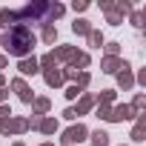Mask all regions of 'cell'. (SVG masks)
<instances>
[{"label": "cell", "instance_id": "1", "mask_svg": "<svg viewBox=\"0 0 146 146\" xmlns=\"http://www.w3.org/2000/svg\"><path fill=\"white\" fill-rule=\"evenodd\" d=\"M35 46H37V35L26 23H15L12 29H6L3 32V43H0V49H3L6 57H17V60L32 57Z\"/></svg>", "mask_w": 146, "mask_h": 146}, {"label": "cell", "instance_id": "2", "mask_svg": "<svg viewBox=\"0 0 146 146\" xmlns=\"http://www.w3.org/2000/svg\"><path fill=\"white\" fill-rule=\"evenodd\" d=\"M83 140H89V126L80 120H75L69 129L60 132V146H80Z\"/></svg>", "mask_w": 146, "mask_h": 146}, {"label": "cell", "instance_id": "3", "mask_svg": "<svg viewBox=\"0 0 146 146\" xmlns=\"http://www.w3.org/2000/svg\"><path fill=\"white\" fill-rule=\"evenodd\" d=\"M6 86H9V89H12V92L17 95V100H20V103L32 106V100H35V89H32V86H29V83H26L23 78H12V80H9Z\"/></svg>", "mask_w": 146, "mask_h": 146}, {"label": "cell", "instance_id": "4", "mask_svg": "<svg viewBox=\"0 0 146 146\" xmlns=\"http://www.w3.org/2000/svg\"><path fill=\"white\" fill-rule=\"evenodd\" d=\"M115 80H117V89L120 92H129V89H135V72H132V63L123 57V69L115 75Z\"/></svg>", "mask_w": 146, "mask_h": 146}, {"label": "cell", "instance_id": "5", "mask_svg": "<svg viewBox=\"0 0 146 146\" xmlns=\"http://www.w3.org/2000/svg\"><path fill=\"white\" fill-rule=\"evenodd\" d=\"M35 75H40V66H37V57L32 54V57H23V60H17V78H35Z\"/></svg>", "mask_w": 146, "mask_h": 146}, {"label": "cell", "instance_id": "6", "mask_svg": "<svg viewBox=\"0 0 146 146\" xmlns=\"http://www.w3.org/2000/svg\"><path fill=\"white\" fill-rule=\"evenodd\" d=\"M72 109H75V115H78V117H83V115L95 112V95H92V92H83V95L78 98V103L72 106Z\"/></svg>", "mask_w": 146, "mask_h": 146}, {"label": "cell", "instance_id": "7", "mask_svg": "<svg viewBox=\"0 0 146 146\" xmlns=\"http://www.w3.org/2000/svg\"><path fill=\"white\" fill-rule=\"evenodd\" d=\"M37 132H40V135H46V137H52V135H57V132H60V120H57L54 115H43V117H40V123H37Z\"/></svg>", "mask_w": 146, "mask_h": 146}, {"label": "cell", "instance_id": "8", "mask_svg": "<svg viewBox=\"0 0 146 146\" xmlns=\"http://www.w3.org/2000/svg\"><path fill=\"white\" fill-rule=\"evenodd\" d=\"M129 137H132V143H143L146 140V112L135 115V126H132Z\"/></svg>", "mask_w": 146, "mask_h": 146}, {"label": "cell", "instance_id": "9", "mask_svg": "<svg viewBox=\"0 0 146 146\" xmlns=\"http://www.w3.org/2000/svg\"><path fill=\"white\" fill-rule=\"evenodd\" d=\"M52 54H54V60H57V63L69 66V63H72V57L78 54V46H69V43H63V46H54V49H52Z\"/></svg>", "mask_w": 146, "mask_h": 146}, {"label": "cell", "instance_id": "10", "mask_svg": "<svg viewBox=\"0 0 146 146\" xmlns=\"http://www.w3.org/2000/svg\"><path fill=\"white\" fill-rule=\"evenodd\" d=\"M123 120H135V112L129 103H115L112 106V120L109 123H123Z\"/></svg>", "mask_w": 146, "mask_h": 146}, {"label": "cell", "instance_id": "11", "mask_svg": "<svg viewBox=\"0 0 146 146\" xmlns=\"http://www.w3.org/2000/svg\"><path fill=\"white\" fill-rule=\"evenodd\" d=\"M123 69V57H100V72L103 75H117V72Z\"/></svg>", "mask_w": 146, "mask_h": 146}, {"label": "cell", "instance_id": "12", "mask_svg": "<svg viewBox=\"0 0 146 146\" xmlns=\"http://www.w3.org/2000/svg\"><path fill=\"white\" fill-rule=\"evenodd\" d=\"M49 112H52V100H49L46 95H35V100H32V115L43 117V115H49Z\"/></svg>", "mask_w": 146, "mask_h": 146}, {"label": "cell", "instance_id": "13", "mask_svg": "<svg viewBox=\"0 0 146 146\" xmlns=\"http://www.w3.org/2000/svg\"><path fill=\"white\" fill-rule=\"evenodd\" d=\"M40 75H43V80H46L49 89H60V86H63V75H60L57 66H54V69H43Z\"/></svg>", "mask_w": 146, "mask_h": 146}, {"label": "cell", "instance_id": "14", "mask_svg": "<svg viewBox=\"0 0 146 146\" xmlns=\"http://www.w3.org/2000/svg\"><path fill=\"white\" fill-rule=\"evenodd\" d=\"M89 66H92V54H89V52H80V49H78V54L72 57L69 69H75V72H86Z\"/></svg>", "mask_w": 146, "mask_h": 146}, {"label": "cell", "instance_id": "15", "mask_svg": "<svg viewBox=\"0 0 146 146\" xmlns=\"http://www.w3.org/2000/svg\"><path fill=\"white\" fill-rule=\"evenodd\" d=\"M40 43H46V46H54L57 43V26L54 23H43L40 26Z\"/></svg>", "mask_w": 146, "mask_h": 146}, {"label": "cell", "instance_id": "16", "mask_svg": "<svg viewBox=\"0 0 146 146\" xmlns=\"http://www.w3.org/2000/svg\"><path fill=\"white\" fill-rule=\"evenodd\" d=\"M98 103H106V106H115L117 103V89H100L95 95V106Z\"/></svg>", "mask_w": 146, "mask_h": 146}, {"label": "cell", "instance_id": "17", "mask_svg": "<svg viewBox=\"0 0 146 146\" xmlns=\"http://www.w3.org/2000/svg\"><path fill=\"white\" fill-rule=\"evenodd\" d=\"M109 137H112V135H109L106 129H95V132H89V143H92V146H112Z\"/></svg>", "mask_w": 146, "mask_h": 146}, {"label": "cell", "instance_id": "18", "mask_svg": "<svg viewBox=\"0 0 146 146\" xmlns=\"http://www.w3.org/2000/svg\"><path fill=\"white\" fill-rule=\"evenodd\" d=\"M95 26L86 20V17H75V23H72V32H75L78 37H89V32H92Z\"/></svg>", "mask_w": 146, "mask_h": 146}, {"label": "cell", "instance_id": "19", "mask_svg": "<svg viewBox=\"0 0 146 146\" xmlns=\"http://www.w3.org/2000/svg\"><path fill=\"white\" fill-rule=\"evenodd\" d=\"M26 132H29V117L12 115V135H26Z\"/></svg>", "mask_w": 146, "mask_h": 146}, {"label": "cell", "instance_id": "20", "mask_svg": "<svg viewBox=\"0 0 146 146\" xmlns=\"http://www.w3.org/2000/svg\"><path fill=\"white\" fill-rule=\"evenodd\" d=\"M15 23H17V17H15V9H0V32L12 29Z\"/></svg>", "mask_w": 146, "mask_h": 146}, {"label": "cell", "instance_id": "21", "mask_svg": "<svg viewBox=\"0 0 146 146\" xmlns=\"http://www.w3.org/2000/svg\"><path fill=\"white\" fill-rule=\"evenodd\" d=\"M66 15V6L63 3H49V15H46V23H54Z\"/></svg>", "mask_w": 146, "mask_h": 146}, {"label": "cell", "instance_id": "22", "mask_svg": "<svg viewBox=\"0 0 146 146\" xmlns=\"http://www.w3.org/2000/svg\"><path fill=\"white\" fill-rule=\"evenodd\" d=\"M132 112L135 115H140V112H146V92H135V98H132Z\"/></svg>", "mask_w": 146, "mask_h": 146}, {"label": "cell", "instance_id": "23", "mask_svg": "<svg viewBox=\"0 0 146 146\" xmlns=\"http://www.w3.org/2000/svg\"><path fill=\"white\" fill-rule=\"evenodd\" d=\"M132 9H135V6H132V0H115V6H112V12L120 15V17H129Z\"/></svg>", "mask_w": 146, "mask_h": 146}, {"label": "cell", "instance_id": "24", "mask_svg": "<svg viewBox=\"0 0 146 146\" xmlns=\"http://www.w3.org/2000/svg\"><path fill=\"white\" fill-rule=\"evenodd\" d=\"M86 40H89V46H92V49H103V43H106V37H103V32H100V29H92Z\"/></svg>", "mask_w": 146, "mask_h": 146}, {"label": "cell", "instance_id": "25", "mask_svg": "<svg viewBox=\"0 0 146 146\" xmlns=\"http://www.w3.org/2000/svg\"><path fill=\"white\" fill-rule=\"evenodd\" d=\"M143 20H146V12H143V9H132V12H129V23H132L135 29H143Z\"/></svg>", "mask_w": 146, "mask_h": 146}, {"label": "cell", "instance_id": "26", "mask_svg": "<svg viewBox=\"0 0 146 146\" xmlns=\"http://www.w3.org/2000/svg\"><path fill=\"white\" fill-rule=\"evenodd\" d=\"M120 46L123 43H117V40H106L103 43V54L106 57H120Z\"/></svg>", "mask_w": 146, "mask_h": 146}, {"label": "cell", "instance_id": "27", "mask_svg": "<svg viewBox=\"0 0 146 146\" xmlns=\"http://www.w3.org/2000/svg\"><path fill=\"white\" fill-rule=\"evenodd\" d=\"M37 66H40V72H43V69H54V66H57V60H54L52 49H49L46 54H40V57H37Z\"/></svg>", "mask_w": 146, "mask_h": 146}, {"label": "cell", "instance_id": "28", "mask_svg": "<svg viewBox=\"0 0 146 146\" xmlns=\"http://www.w3.org/2000/svg\"><path fill=\"white\" fill-rule=\"evenodd\" d=\"M95 117H98V120H103V123H109V120H112V106L98 103V106H95Z\"/></svg>", "mask_w": 146, "mask_h": 146}, {"label": "cell", "instance_id": "29", "mask_svg": "<svg viewBox=\"0 0 146 146\" xmlns=\"http://www.w3.org/2000/svg\"><path fill=\"white\" fill-rule=\"evenodd\" d=\"M63 95H66V100H78V98H80V95H83V89H80V86H78V83H69V86H66V92H63Z\"/></svg>", "mask_w": 146, "mask_h": 146}, {"label": "cell", "instance_id": "30", "mask_svg": "<svg viewBox=\"0 0 146 146\" xmlns=\"http://www.w3.org/2000/svg\"><path fill=\"white\" fill-rule=\"evenodd\" d=\"M75 83L86 92V89H89V83H92V75H89V72H78V80H75Z\"/></svg>", "mask_w": 146, "mask_h": 146}, {"label": "cell", "instance_id": "31", "mask_svg": "<svg viewBox=\"0 0 146 146\" xmlns=\"http://www.w3.org/2000/svg\"><path fill=\"white\" fill-rule=\"evenodd\" d=\"M89 9V0H72V12H75V15H83Z\"/></svg>", "mask_w": 146, "mask_h": 146}, {"label": "cell", "instance_id": "32", "mask_svg": "<svg viewBox=\"0 0 146 146\" xmlns=\"http://www.w3.org/2000/svg\"><path fill=\"white\" fill-rule=\"evenodd\" d=\"M12 135V117H3L0 120V137H9Z\"/></svg>", "mask_w": 146, "mask_h": 146}, {"label": "cell", "instance_id": "33", "mask_svg": "<svg viewBox=\"0 0 146 146\" xmlns=\"http://www.w3.org/2000/svg\"><path fill=\"white\" fill-rule=\"evenodd\" d=\"M106 23H109V26H123V17L115 15V12H106Z\"/></svg>", "mask_w": 146, "mask_h": 146}, {"label": "cell", "instance_id": "34", "mask_svg": "<svg viewBox=\"0 0 146 146\" xmlns=\"http://www.w3.org/2000/svg\"><path fill=\"white\" fill-rule=\"evenodd\" d=\"M63 120H72V123L78 120V115H75V109H72V106H66V109H63Z\"/></svg>", "mask_w": 146, "mask_h": 146}, {"label": "cell", "instance_id": "35", "mask_svg": "<svg viewBox=\"0 0 146 146\" xmlns=\"http://www.w3.org/2000/svg\"><path fill=\"white\" fill-rule=\"evenodd\" d=\"M135 86H146V69H140L135 75Z\"/></svg>", "mask_w": 146, "mask_h": 146}, {"label": "cell", "instance_id": "36", "mask_svg": "<svg viewBox=\"0 0 146 146\" xmlns=\"http://www.w3.org/2000/svg\"><path fill=\"white\" fill-rule=\"evenodd\" d=\"M3 117H12V106L9 103H0V120Z\"/></svg>", "mask_w": 146, "mask_h": 146}, {"label": "cell", "instance_id": "37", "mask_svg": "<svg viewBox=\"0 0 146 146\" xmlns=\"http://www.w3.org/2000/svg\"><path fill=\"white\" fill-rule=\"evenodd\" d=\"M112 6H115V0H100V9L103 12H112Z\"/></svg>", "mask_w": 146, "mask_h": 146}, {"label": "cell", "instance_id": "38", "mask_svg": "<svg viewBox=\"0 0 146 146\" xmlns=\"http://www.w3.org/2000/svg\"><path fill=\"white\" fill-rule=\"evenodd\" d=\"M0 103H9V86L0 89Z\"/></svg>", "mask_w": 146, "mask_h": 146}, {"label": "cell", "instance_id": "39", "mask_svg": "<svg viewBox=\"0 0 146 146\" xmlns=\"http://www.w3.org/2000/svg\"><path fill=\"white\" fill-rule=\"evenodd\" d=\"M6 66H9V57H6V54H3V52H0V72H3V69H6Z\"/></svg>", "mask_w": 146, "mask_h": 146}, {"label": "cell", "instance_id": "40", "mask_svg": "<svg viewBox=\"0 0 146 146\" xmlns=\"http://www.w3.org/2000/svg\"><path fill=\"white\" fill-rule=\"evenodd\" d=\"M6 86V75H3V72H0V89H3Z\"/></svg>", "mask_w": 146, "mask_h": 146}, {"label": "cell", "instance_id": "41", "mask_svg": "<svg viewBox=\"0 0 146 146\" xmlns=\"http://www.w3.org/2000/svg\"><path fill=\"white\" fill-rule=\"evenodd\" d=\"M37 146H54V143H52V140H43V143H37Z\"/></svg>", "mask_w": 146, "mask_h": 146}, {"label": "cell", "instance_id": "42", "mask_svg": "<svg viewBox=\"0 0 146 146\" xmlns=\"http://www.w3.org/2000/svg\"><path fill=\"white\" fill-rule=\"evenodd\" d=\"M12 146H26V143H23V140H15V143H12Z\"/></svg>", "mask_w": 146, "mask_h": 146}, {"label": "cell", "instance_id": "43", "mask_svg": "<svg viewBox=\"0 0 146 146\" xmlns=\"http://www.w3.org/2000/svg\"><path fill=\"white\" fill-rule=\"evenodd\" d=\"M0 43H3V32H0Z\"/></svg>", "mask_w": 146, "mask_h": 146}, {"label": "cell", "instance_id": "44", "mask_svg": "<svg viewBox=\"0 0 146 146\" xmlns=\"http://www.w3.org/2000/svg\"><path fill=\"white\" fill-rule=\"evenodd\" d=\"M120 146H129V143H120Z\"/></svg>", "mask_w": 146, "mask_h": 146}]
</instances>
